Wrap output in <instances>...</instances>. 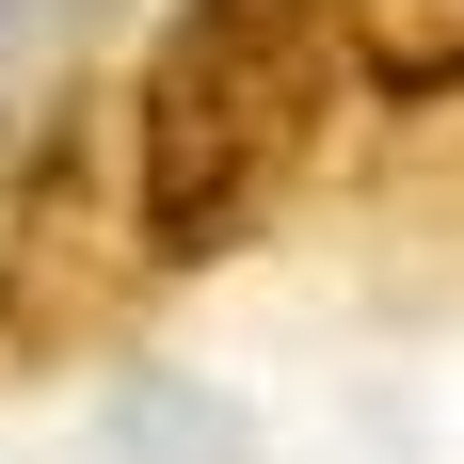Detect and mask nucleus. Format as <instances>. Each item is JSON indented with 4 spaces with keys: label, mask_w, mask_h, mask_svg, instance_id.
<instances>
[{
    "label": "nucleus",
    "mask_w": 464,
    "mask_h": 464,
    "mask_svg": "<svg viewBox=\"0 0 464 464\" xmlns=\"http://www.w3.org/2000/svg\"><path fill=\"white\" fill-rule=\"evenodd\" d=\"M336 0H177L160 48H144L129 96V192H144V256L192 273V256H240L273 225L304 160L336 129Z\"/></svg>",
    "instance_id": "1"
},
{
    "label": "nucleus",
    "mask_w": 464,
    "mask_h": 464,
    "mask_svg": "<svg viewBox=\"0 0 464 464\" xmlns=\"http://www.w3.org/2000/svg\"><path fill=\"white\" fill-rule=\"evenodd\" d=\"M144 256V192H129V96H48L33 160H16V225H0V353L16 369H64L129 321Z\"/></svg>",
    "instance_id": "2"
},
{
    "label": "nucleus",
    "mask_w": 464,
    "mask_h": 464,
    "mask_svg": "<svg viewBox=\"0 0 464 464\" xmlns=\"http://www.w3.org/2000/svg\"><path fill=\"white\" fill-rule=\"evenodd\" d=\"M336 64L384 96H464V0H336Z\"/></svg>",
    "instance_id": "3"
}]
</instances>
